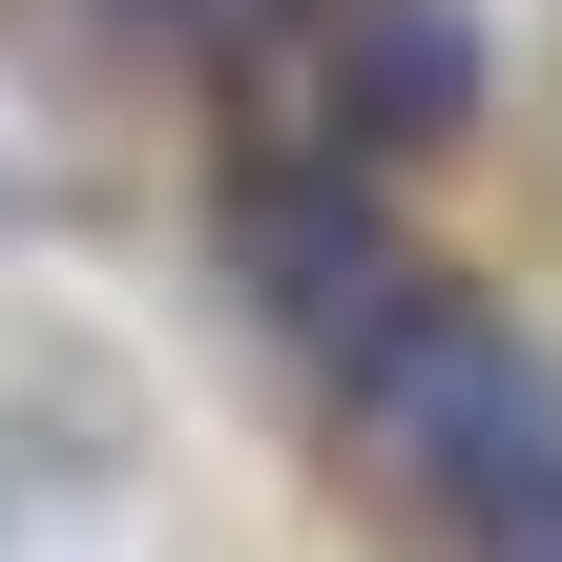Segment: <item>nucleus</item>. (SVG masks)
Instances as JSON below:
<instances>
[{"label":"nucleus","mask_w":562,"mask_h":562,"mask_svg":"<svg viewBox=\"0 0 562 562\" xmlns=\"http://www.w3.org/2000/svg\"><path fill=\"white\" fill-rule=\"evenodd\" d=\"M501 562H562V501H521V521H501Z\"/></svg>","instance_id":"4"},{"label":"nucleus","mask_w":562,"mask_h":562,"mask_svg":"<svg viewBox=\"0 0 562 562\" xmlns=\"http://www.w3.org/2000/svg\"><path fill=\"white\" fill-rule=\"evenodd\" d=\"M355 375V438L417 480V501H459V521H521L562 501V375L521 355V313H480V292H417L375 355H334Z\"/></svg>","instance_id":"1"},{"label":"nucleus","mask_w":562,"mask_h":562,"mask_svg":"<svg viewBox=\"0 0 562 562\" xmlns=\"http://www.w3.org/2000/svg\"><path fill=\"white\" fill-rule=\"evenodd\" d=\"M480 125V21L459 0H334V146H459Z\"/></svg>","instance_id":"3"},{"label":"nucleus","mask_w":562,"mask_h":562,"mask_svg":"<svg viewBox=\"0 0 562 562\" xmlns=\"http://www.w3.org/2000/svg\"><path fill=\"white\" fill-rule=\"evenodd\" d=\"M146 21H209V0H146Z\"/></svg>","instance_id":"6"},{"label":"nucleus","mask_w":562,"mask_h":562,"mask_svg":"<svg viewBox=\"0 0 562 562\" xmlns=\"http://www.w3.org/2000/svg\"><path fill=\"white\" fill-rule=\"evenodd\" d=\"M209 21H271V0H209Z\"/></svg>","instance_id":"5"},{"label":"nucleus","mask_w":562,"mask_h":562,"mask_svg":"<svg viewBox=\"0 0 562 562\" xmlns=\"http://www.w3.org/2000/svg\"><path fill=\"white\" fill-rule=\"evenodd\" d=\"M229 271H250V292H271L313 355H375V334L438 292V271H417V250L355 209V146H334V167H250V188H229Z\"/></svg>","instance_id":"2"}]
</instances>
